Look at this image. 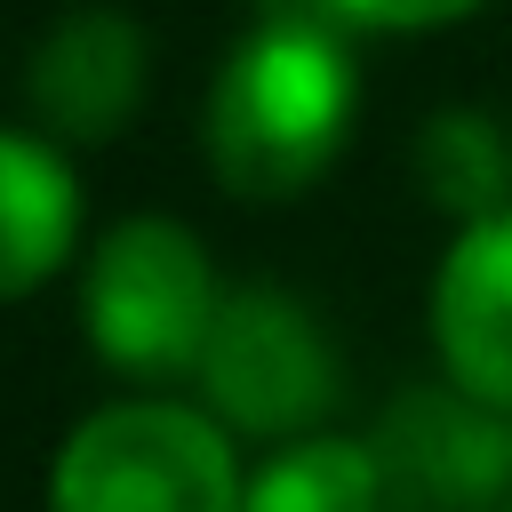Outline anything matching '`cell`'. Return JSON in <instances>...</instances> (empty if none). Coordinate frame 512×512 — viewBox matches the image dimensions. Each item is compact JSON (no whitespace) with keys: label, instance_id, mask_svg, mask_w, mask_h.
I'll return each mask as SVG.
<instances>
[{"label":"cell","instance_id":"6da1fadb","mask_svg":"<svg viewBox=\"0 0 512 512\" xmlns=\"http://www.w3.org/2000/svg\"><path fill=\"white\" fill-rule=\"evenodd\" d=\"M352 128V56L312 16H280L232 48L208 96V160L232 200H296Z\"/></svg>","mask_w":512,"mask_h":512},{"label":"cell","instance_id":"277c9868","mask_svg":"<svg viewBox=\"0 0 512 512\" xmlns=\"http://www.w3.org/2000/svg\"><path fill=\"white\" fill-rule=\"evenodd\" d=\"M200 384L232 432L304 440L336 400V360H328V336L312 328L304 304H288L280 288H240L216 312V336L200 352Z\"/></svg>","mask_w":512,"mask_h":512},{"label":"cell","instance_id":"7a4b0ae2","mask_svg":"<svg viewBox=\"0 0 512 512\" xmlns=\"http://www.w3.org/2000/svg\"><path fill=\"white\" fill-rule=\"evenodd\" d=\"M48 512H248V480L216 416L120 400L56 448Z\"/></svg>","mask_w":512,"mask_h":512},{"label":"cell","instance_id":"30bf717a","mask_svg":"<svg viewBox=\"0 0 512 512\" xmlns=\"http://www.w3.org/2000/svg\"><path fill=\"white\" fill-rule=\"evenodd\" d=\"M416 176H424V192L448 208V216H464V224H488V216H504L496 200H504V144H496V128L488 120H472V112H440L432 128H424V144H416Z\"/></svg>","mask_w":512,"mask_h":512},{"label":"cell","instance_id":"9c48e42d","mask_svg":"<svg viewBox=\"0 0 512 512\" xmlns=\"http://www.w3.org/2000/svg\"><path fill=\"white\" fill-rule=\"evenodd\" d=\"M248 512H392V504L368 440L304 432L248 480Z\"/></svg>","mask_w":512,"mask_h":512},{"label":"cell","instance_id":"3957f363","mask_svg":"<svg viewBox=\"0 0 512 512\" xmlns=\"http://www.w3.org/2000/svg\"><path fill=\"white\" fill-rule=\"evenodd\" d=\"M216 272L208 248L176 216H128L88 264V344L120 376H192L216 336Z\"/></svg>","mask_w":512,"mask_h":512},{"label":"cell","instance_id":"ba28073f","mask_svg":"<svg viewBox=\"0 0 512 512\" xmlns=\"http://www.w3.org/2000/svg\"><path fill=\"white\" fill-rule=\"evenodd\" d=\"M72 232H80V184L56 160V144L0 128V304L48 288V272L72 256Z\"/></svg>","mask_w":512,"mask_h":512},{"label":"cell","instance_id":"8fae6325","mask_svg":"<svg viewBox=\"0 0 512 512\" xmlns=\"http://www.w3.org/2000/svg\"><path fill=\"white\" fill-rule=\"evenodd\" d=\"M344 24H360V32H424V24H456V16H472V8H488V0H328Z\"/></svg>","mask_w":512,"mask_h":512},{"label":"cell","instance_id":"8992f818","mask_svg":"<svg viewBox=\"0 0 512 512\" xmlns=\"http://www.w3.org/2000/svg\"><path fill=\"white\" fill-rule=\"evenodd\" d=\"M432 352L456 392L512 416V208L464 224L432 272Z\"/></svg>","mask_w":512,"mask_h":512},{"label":"cell","instance_id":"52a82bcc","mask_svg":"<svg viewBox=\"0 0 512 512\" xmlns=\"http://www.w3.org/2000/svg\"><path fill=\"white\" fill-rule=\"evenodd\" d=\"M136 104H144V32L128 16L80 8L48 24V40L32 48V112L48 120V136L104 144L136 120Z\"/></svg>","mask_w":512,"mask_h":512},{"label":"cell","instance_id":"5b68a950","mask_svg":"<svg viewBox=\"0 0 512 512\" xmlns=\"http://www.w3.org/2000/svg\"><path fill=\"white\" fill-rule=\"evenodd\" d=\"M368 448L392 512H512V416L456 384L408 392Z\"/></svg>","mask_w":512,"mask_h":512}]
</instances>
